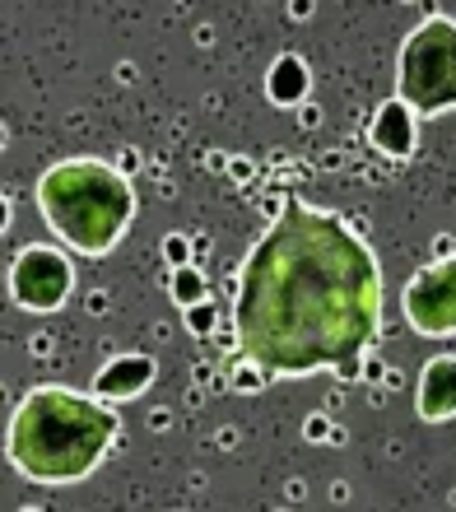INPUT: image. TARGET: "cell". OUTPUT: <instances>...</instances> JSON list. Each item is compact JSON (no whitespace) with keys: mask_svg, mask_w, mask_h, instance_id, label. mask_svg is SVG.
<instances>
[{"mask_svg":"<svg viewBox=\"0 0 456 512\" xmlns=\"http://www.w3.org/2000/svg\"><path fill=\"white\" fill-rule=\"evenodd\" d=\"M238 350L275 378L354 368L382 326V270L340 215L284 201L242 261Z\"/></svg>","mask_w":456,"mask_h":512,"instance_id":"obj_1","label":"cell"},{"mask_svg":"<svg viewBox=\"0 0 456 512\" xmlns=\"http://www.w3.org/2000/svg\"><path fill=\"white\" fill-rule=\"evenodd\" d=\"M117 438L108 401L70 387H33L14 405L5 429V457L33 485H75L94 475Z\"/></svg>","mask_w":456,"mask_h":512,"instance_id":"obj_2","label":"cell"},{"mask_svg":"<svg viewBox=\"0 0 456 512\" xmlns=\"http://www.w3.org/2000/svg\"><path fill=\"white\" fill-rule=\"evenodd\" d=\"M42 224L80 256H108L135 219L131 182L103 159H61L38 177Z\"/></svg>","mask_w":456,"mask_h":512,"instance_id":"obj_3","label":"cell"},{"mask_svg":"<svg viewBox=\"0 0 456 512\" xmlns=\"http://www.w3.org/2000/svg\"><path fill=\"white\" fill-rule=\"evenodd\" d=\"M396 103L415 117H443L456 108V19L433 14L410 28L396 56Z\"/></svg>","mask_w":456,"mask_h":512,"instance_id":"obj_4","label":"cell"},{"mask_svg":"<svg viewBox=\"0 0 456 512\" xmlns=\"http://www.w3.org/2000/svg\"><path fill=\"white\" fill-rule=\"evenodd\" d=\"M75 289V270H70L66 252H56L47 243H33L14 256L10 266V298L24 312H56Z\"/></svg>","mask_w":456,"mask_h":512,"instance_id":"obj_5","label":"cell"},{"mask_svg":"<svg viewBox=\"0 0 456 512\" xmlns=\"http://www.w3.org/2000/svg\"><path fill=\"white\" fill-rule=\"evenodd\" d=\"M401 308L419 336H456V256L415 270L401 289Z\"/></svg>","mask_w":456,"mask_h":512,"instance_id":"obj_6","label":"cell"},{"mask_svg":"<svg viewBox=\"0 0 456 512\" xmlns=\"http://www.w3.org/2000/svg\"><path fill=\"white\" fill-rule=\"evenodd\" d=\"M415 410L429 424H447L456 419V354H438L424 364L415 382Z\"/></svg>","mask_w":456,"mask_h":512,"instance_id":"obj_7","label":"cell"},{"mask_svg":"<svg viewBox=\"0 0 456 512\" xmlns=\"http://www.w3.org/2000/svg\"><path fill=\"white\" fill-rule=\"evenodd\" d=\"M149 382H154V359L149 354H121L94 378V396L98 401H135L149 391Z\"/></svg>","mask_w":456,"mask_h":512,"instance_id":"obj_8","label":"cell"},{"mask_svg":"<svg viewBox=\"0 0 456 512\" xmlns=\"http://www.w3.org/2000/svg\"><path fill=\"white\" fill-rule=\"evenodd\" d=\"M415 122H419L415 112L391 98L387 108L373 117V145L382 154H391V159H410L415 154Z\"/></svg>","mask_w":456,"mask_h":512,"instance_id":"obj_9","label":"cell"},{"mask_svg":"<svg viewBox=\"0 0 456 512\" xmlns=\"http://www.w3.org/2000/svg\"><path fill=\"white\" fill-rule=\"evenodd\" d=\"M266 89L275 103H298V98L308 94V70H303V61H298V56H280L275 70H270Z\"/></svg>","mask_w":456,"mask_h":512,"instance_id":"obj_10","label":"cell"}]
</instances>
